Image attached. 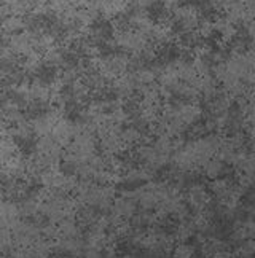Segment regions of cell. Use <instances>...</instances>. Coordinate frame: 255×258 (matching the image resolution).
<instances>
[{"instance_id":"cell-1","label":"cell","mask_w":255,"mask_h":258,"mask_svg":"<svg viewBox=\"0 0 255 258\" xmlns=\"http://www.w3.org/2000/svg\"><path fill=\"white\" fill-rule=\"evenodd\" d=\"M93 32L96 35V38L99 42H105L109 40L113 34V27L109 21H105V19H99V21H96L93 24Z\"/></svg>"}]
</instances>
